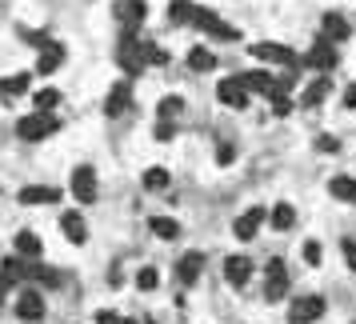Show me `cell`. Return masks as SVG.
<instances>
[{
    "mask_svg": "<svg viewBox=\"0 0 356 324\" xmlns=\"http://www.w3.org/2000/svg\"><path fill=\"white\" fill-rule=\"evenodd\" d=\"M225 280L232 289H244L248 280H252V260L248 257H228L225 260Z\"/></svg>",
    "mask_w": 356,
    "mask_h": 324,
    "instance_id": "cell-15",
    "label": "cell"
},
{
    "mask_svg": "<svg viewBox=\"0 0 356 324\" xmlns=\"http://www.w3.org/2000/svg\"><path fill=\"white\" fill-rule=\"evenodd\" d=\"M116 17H120V24H124L129 33H136L148 17V4L145 0H120V4H116Z\"/></svg>",
    "mask_w": 356,
    "mask_h": 324,
    "instance_id": "cell-11",
    "label": "cell"
},
{
    "mask_svg": "<svg viewBox=\"0 0 356 324\" xmlns=\"http://www.w3.org/2000/svg\"><path fill=\"white\" fill-rule=\"evenodd\" d=\"M0 305H4V284H0Z\"/></svg>",
    "mask_w": 356,
    "mask_h": 324,
    "instance_id": "cell-43",
    "label": "cell"
},
{
    "mask_svg": "<svg viewBox=\"0 0 356 324\" xmlns=\"http://www.w3.org/2000/svg\"><path fill=\"white\" fill-rule=\"evenodd\" d=\"M305 260L312 264V268L321 264V244H316V241H308V244H305Z\"/></svg>",
    "mask_w": 356,
    "mask_h": 324,
    "instance_id": "cell-36",
    "label": "cell"
},
{
    "mask_svg": "<svg viewBox=\"0 0 356 324\" xmlns=\"http://www.w3.org/2000/svg\"><path fill=\"white\" fill-rule=\"evenodd\" d=\"M344 108H356V84H348V88H344Z\"/></svg>",
    "mask_w": 356,
    "mask_h": 324,
    "instance_id": "cell-41",
    "label": "cell"
},
{
    "mask_svg": "<svg viewBox=\"0 0 356 324\" xmlns=\"http://www.w3.org/2000/svg\"><path fill=\"white\" fill-rule=\"evenodd\" d=\"M216 100L241 113V108H248V88L241 84V76H228V81L216 84Z\"/></svg>",
    "mask_w": 356,
    "mask_h": 324,
    "instance_id": "cell-9",
    "label": "cell"
},
{
    "mask_svg": "<svg viewBox=\"0 0 356 324\" xmlns=\"http://www.w3.org/2000/svg\"><path fill=\"white\" fill-rule=\"evenodd\" d=\"M40 252H44V244H40V236H36V232H29V228H20V232H17V257L36 260Z\"/></svg>",
    "mask_w": 356,
    "mask_h": 324,
    "instance_id": "cell-24",
    "label": "cell"
},
{
    "mask_svg": "<svg viewBox=\"0 0 356 324\" xmlns=\"http://www.w3.org/2000/svg\"><path fill=\"white\" fill-rule=\"evenodd\" d=\"M292 225H296V209H292V204H276L273 209V228L276 232H289Z\"/></svg>",
    "mask_w": 356,
    "mask_h": 324,
    "instance_id": "cell-28",
    "label": "cell"
},
{
    "mask_svg": "<svg viewBox=\"0 0 356 324\" xmlns=\"http://www.w3.org/2000/svg\"><path fill=\"white\" fill-rule=\"evenodd\" d=\"M17 200L20 204H56L60 200V188H52V184H29V188H20Z\"/></svg>",
    "mask_w": 356,
    "mask_h": 324,
    "instance_id": "cell-17",
    "label": "cell"
},
{
    "mask_svg": "<svg viewBox=\"0 0 356 324\" xmlns=\"http://www.w3.org/2000/svg\"><path fill=\"white\" fill-rule=\"evenodd\" d=\"M29 84H33V72H17V76L0 81V97H20V92H29Z\"/></svg>",
    "mask_w": 356,
    "mask_h": 324,
    "instance_id": "cell-25",
    "label": "cell"
},
{
    "mask_svg": "<svg viewBox=\"0 0 356 324\" xmlns=\"http://www.w3.org/2000/svg\"><path fill=\"white\" fill-rule=\"evenodd\" d=\"M65 60V44H56V40H49L44 49H40V60H36V72L40 76H49V72H56V65Z\"/></svg>",
    "mask_w": 356,
    "mask_h": 324,
    "instance_id": "cell-19",
    "label": "cell"
},
{
    "mask_svg": "<svg viewBox=\"0 0 356 324\" xmlns=\"http://www.w3.org/2000/svg\"><path fill=\"white\" fill-rule=\"evenodd\" d=\"M300 65H308L312 72H332L337 68V44H328V40H316L312 49H308V56H300Z\"/></svg>",
    "mask_w": 356,
    "mask_h": 324,
    "instance_id": "cell-7",
    "label": "cell"
},
{
    "mask_svg": "<svg viewBox=\"0 0 356 324\" xmlns=\"http://www.w3.org/2000/svg\"><path fill=\"white\" fill-rule=\"evenodd\" d=\"M344 260H348V268L356 273V241H344Z\"/></svg>",
    "mask_w": 356,
    "mask_h": 324,
    "instance_id": "cell-40",
    "label": "cell"
},
{
    "mask_svg": "<svg viewBox=\"0 0 356 324\" xmlns=\"http://www.w3.org/2000/svg\"><path fill=\"white\" fill-rule=\"evenodd\" d=\"M193 13H196V4H188V0H172L168 4V20L172 24H193Z\"/></svg>",
    "mask_w": 356,
    "mask_h": 324,
    "instance_id": "cell-27",
    "label": "cell"
},
{
    "mask_svg": "<svg viewBox=\"0 0 356 324\" xmlns=\"http://www.w3.org/2000/svg\"><path fill=\"white\" fill-rule=\"evenodd\" d=\"M68 188H72V196L81 200V204H92L100 193V184H97V172L88 168V164H81V168H72V180H68Z\"/></svg>",
    "mask_w": 356,
    "mask_h": 324,
    "instance_id": "cell-5",
    "label": "cell"
},
{
    "mask_svg": "<svg viewBox=\"0 0 356 324\" xmlns=\"http://www.w3.org/2000/svg\"><path fill=\"white\" fill-rule=\"evenodd\" d=\"M156 113H161V120H168V124H172V120H177V116L184 113V100H180V97H164Z\"/></svg>",
    "mask_w": 356,
    "mask_h": 324,
    "instance_id": "cell-30",
    "label": "cell"
},
{
    "mask_svg": "<svg viewBox=\"0 0 356 324\" xmlns=\"http://www.w3.org/2000/svg\"><path fill=\"white\" fill-rule=\"evenodd\" d=\"M60 228H65V236H68L72 244H84V241H88V225H84L81 212H65V216H60Z\"/></svg>",
    "mask_w": 356,
    "mask_h": 324,
    "instance_id": "cell-22",
    "label": "cell"
},
{
    "mask_svg": "<svg viewBox=\"0 0 356 324\" xmlns=\"http://www.w3.org/2000/svg\"><path fill=\"white\" fill-rule=\"evenodd\" d=\"M289 296V268H284V260H268L264 264V300H284Z\"/></svg>",
    "mask_w": 356,
    "mask_h": 324,
    "instance_id": "cell-3",
    "label": "cell"
},
{
    "mask_svg": "<svg viewBox=\"0 0 356 324\" xmlns=\"http://www.w3.org/2000/svg\"><path fill=\"white\" fill-rule=\"evenodd\" d=\"M316 148H321V152H337V148H340V140H337V136H328V132H324L321 140H316Z\"/></svg>",
    "mask_w": 356,
    "mask_h": 324,
    "instance_id": "cell-38",
    "label": "cell"
},
{
    "mask_svg": "<svg viewBox=\"0 0 356 324\" xmlns=\"http://www.w3.org/2000/svg\"><path fill=\"white\" fill-rule=\"evenodd\" d=\"M316 316H324V296H316V292H305V296H292V312H289V321L312 324Z\"/></svg>",
    "mask_w": 356,
    "mask_h": 324,
    "instance_id": "cell-8",
    "label": "cell"
},
{
    "mask_svg": "<svg viewBox=\"0 0 356 324\" xmlns=\"http://www.w3.org/2000/svg\"><path fill=\"white\" fill-rule=\"evenodd\" d=\"M273 113H276V116H289V113H292L289 92H276V97H273Z\"/></svg>",
    "mask_w": 356,
    "mask_h": 324,
    "instance_id": "cell-35",
    "label": "cell"
},
{
    "mask_svg": "<svg viewBox=\"0 0 356 324\" xmlns=\"http://www.w3.org/2000/svg\"><path fill=\"white\" fill-rule=\"evenodd\" d=\"M328 92H332V81H328V76H316V81H312V84L305 88L300 104H305V108H321V100L328 97Z\"/></svg>",
    "mask_w": 356,
    "mask_h": 324,
    "instance_id": "cell-23",
    "label": "cell"
},
{
    "mask_svg": "<svg viewBox=\"0 0 356 324\" xmlns=\"http://www.w3.org/2000/svg\"><path fill=\"white\" fill-rule=\"evenodd\" d=\"M20 280H29V260L24 257H8L0 264V284L8 289V284H20Z\"/></svg>",
    "mask_w": 356,
    "mask_h": 324,
    "instance_id": "cell-18",
    "label": "cell"
},
{
    "mask_svg": "<svg viewBox=\"0 0 356 324\" xmlns=\"http://www.w3.org/2000/svg\"><path fill=\"white\" fill-rule=\"evenodd\" d=\"M193 24L196 29H200V33H209V36H220V40H236V29H232V24H225V20L216 17V13H212V8H196L193 13Z\"/></svg>",
    "mask_w": 356,
    "mask_h": 324,
    "instance_id": "cell-6",
    "label": "cell"
},
{
    "mask_svg": "<svg viewBox=\"0 0 356 324\" xmlns=\"http://www.w3.org/2000/svg\"><path fill=\"white\" fill-rule=\"evenodd\" d=\"M172 132H177V124L161 120V124H156V140H172Z\"/></svg>",
    "mask_w": 356,
    "mask_h": 324,
    "instance_id": "cell-39",
    "label": "cell"
},
{
    "mask_svg": "<svg viewBox=\"0 0 356 324\" xmlns=\"http://www.w3.org/2000/svg\"><path fill=\"white\" fill-rule=\"evenodd\" d=\"M348 33H353V24L340 17V13H324V20H321V40H328V44H340V40H348Z\"/></svg>",
    "mask_w": 356,
    "mask_h": 324,
    "instance_id": "cell-13",
    "label": "cell"
},
{
    "mask_svg": "<svg viewBox=\"0 0 356 324\" xmlns=\"http://www.w3.org/2000/svg\"><path fill=\"white\" fill-rule=\"evenodd\" d=\"M17 316L20 321H40L44 316V296H40V289H24L17 296Z\"/></svg>",
    "mask_w": 356,
    "mask_h": 324,
    "instance_id": "cell-12",
    "label": "cell"
},
{
    "mask_svg": "<svg viewBox=\"0 0 356 324\" xmlns=\"http://www.w3.org/2000/svg\"><path fill=\"white\" fill-rule=\"evenodd\" d=\"M148 228H152L161 241H177V236H180V225L172 220V216H152V220H148Z\"/></svg>",
    "mask_w": 356,
    "mask_h": 324,
    "instance_id": "cell-26",
    "label": "cell"
},
{
    "mask_svg": "<svg viewBox=\"0 0 356 324\" xmlns=\"http://www.w3.org/2000/svg\"><path fill=\"white\" fill-rule=\"evenodd\" d=\"M252 56L257 60H268V65H284V68H300V56L289 49V44H273V40H260V44H252Z\"/></svg>",
    "mask_w": 356,
    "mask_h": 324,
    "instance_id": "cell-4",
    "label": "cell"
},
{
    "mask_svg": "<svg viewBox=\"0 0 356 324\" xmlns=\"http://www.w3.org/2000/svg\"><path fill=\"white\" fill-rule=\"evenodd\" d=\"M156 284H161V273H156V268H140V273H136V289L140 292H152Z\"/></svg>",
    "mask_w": 356,
    "mask_h": 324,
    "instance_id": "cell-33",
    "label": "cell"
},
{
    "mask_svg": "<svg viewBox=\"0 0 356 324\" xmlns=\"http://www.w3.org/2000/svg\"><path fill=\"white\" fill-rule=\"evenodd\" d=\"M241 84L248 92H264V97H276V76L268 72H241Z\"/></svg>",
    "mask_w": 356,
    "mask_h": 324,
    "instance_id": "cell-21",
    "label": "cell"
},
{
    "mask_svg": "<svg viewBox=\"0 0 356 324\" xmlns=\"http://www.w3.org/2000/svg\"><path fill=\"white\" fill-rule=\"evenodd\" d=\"M168 172H164V168H148L145 172V188H152V193H161V188H168Z\"/></svg>",
    "mask_w": 356,
    "mask_h": 324,
    "instance_id": "cell-32",
    "label": "cell"
},
{
    "mask_svg": "<svg viewBox=\"0 0 356 324\" xmlns=\"http://www.w3.org/2000/svg\"><path fill=\"white\" fill-rule=\"evenodd\" d=\"M188 68H193V72H212V68H216V56H212L209 49H193L188 52Z\"/></svg>",
    "mask_w": 356,
    "mask_h": 324,
    "instance_id": "cell-29",
    "label": "cell"
},
{
    "mask_svg": "<svg viewBox=\"0 0 356 324\" xmlns=\"http://www.w3.org/2000/svg\"><path fill=\"white\" fill-rule=\"evenodd\" d=\"M120 324H129V321H120Z\"/></svg>",
    "mask_w": 356,
    "mask_h": 324,
    "instance_id": "cell-44",
    "label": "cell"
},
{
    "mask_svg": "<svg viewBox=\"0 0 356 324\" xmlns=\"http://www.w3.org/2000/svg\"><path fill=\"white\" fill-rule=\"evenodd\" d=\"M216 161H220V164H232V161H236V148H232V145H220V148H216Z\"/></svg>",
    "mask_w": 356,
    "mask_h": 324,
    "instance_id": "cell-37",
    "label": "cell"
},
{
    "mask_svg": "<svg viewBox=\"0 0 356 324\" xmlns=\"http://www.w3.org/2000/svg\"><path fill=\"white\" fill-rule=\"evenodd\" d=\"M60 129V120L52 113H33V116H24L17 124V136L20 140H44V136H52V132Z\"/></svg>",
    "mask_w": 356,
    "mask_h": 324,
    "instance_id": "cell-2",
    "label": "cell"
},
{
    "mask_svg": "<svg viewBox=\"0 0 356 324\" xmlns=\"http://www.w3.org/2000/svg\"><path fill=\"white\" fill-rule=\"evenodd\" d=\"M145 44L148 40H136V33H124L120 36V49H116V60H120V68L129 72V76H136V72H145Z\"/></svg>",
    "mask_w": 356,
    "mask_h": 324,
    "instance_id": "cell-1",
    "label": "cell"
},
{
    "mask_svg": "<svg viewBox=\"0 0 356 324\" xmlns=\"http://www.w3.org/2000/svg\"><path fill=\"white\" fill-rule=\"evenodd\" d=\"M260 225H264V209L252 204V209H244L241 216L232 220V236H236V241H252V236L260 232Z\"/></svg>",
    "mask_w": 356,
    "mask_h": 324,
    "instance_id": "cell-10",
    "label": "cell"
},
{
    "mask_svg": "<svg viewBox=\"0 0 356 324\" xmlns=\"http://www.w3.org/2000/svg\"><path fill=\"white\" fill-rule=\"evenodd\" d=\"M145 60H148V65H168V52L156 49V44L148 40V44H145Z\"/></svg>",
    "mask_w": 356,
    "mask_h": 324,
    "instance_id": "cell-34",
    "label": "cell"
},
{
    "mask_svg": "<svg viewBox=\"0 0 356 324\" xmlns=\"http://www.w3.org/2000/svg\"><path fill=\"white\" fill-rule=\"evenodd\" d=\"M97 324H120V316L116 312H97Z\"/></svg>",
    "mask_w": 356,
    "mask_h": 324,
    "instance_id": "cell-42",
    "label": "cell"
},
{
    "mask_svg": "<svg viewBox=\"0 0 356 324\" xmlns=\"http://www.w3.org/2000/svg\"><path fill=\"white\" fill-rule=\"evenodd\" d=\"M56 104H60V92L56 88H40L36 92V113H52Z\"/></svg>",
    "mask_w": 356,
    "mask_h": 324,
    "instance_id": "cell-31",
    "label": "cell"
},
{
    "mask_svg": "<svg viewBox=\"0 0 356 324\" xmlns=\"http://www.w3.org/2000/svg\"><path fill=\"white\" fill-rule=\"evenodd\" d=\"M200 268H204V257H200V252H184V257L177 260V280L188 289V284L200 280Z\"/></svg>",
    "mask_w": 356,
    "mask_h": 324,
    "instance_id": "cell-16",
    "label": "cell"
},
{
    "mask_svg": "<svg viewBox=\"0 0 356 324\" xmlns=\"http://www.w3.org/2000/svg\"><path fill=\"white\" fill-rule=\"evenodd\" d=\"M328 196L340 204H356V177H332L328 180Z\"/></svg>",
    "mask_w": 356,
    "mask_h": 324,
    "instance_id": "cell-20",
    "label": "cell"
},
{
    "mask_svg": "<svg viewBox=\"0 0 356 324\" xmlns=\"http://www.w3.org/2000/svg\"><path fill=\"white\" fill-rule=\"evenodd\" d=\"M129 108H132V81L113 84V92H108V100H104V113L108 116H124Z\"/></svg>",
    "mask_w": 356,
    "mask_h": 324,
    "instance_id": "cell-14",
    "label": "cell"
}]
</instances>
